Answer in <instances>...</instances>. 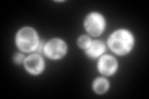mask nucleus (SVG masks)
<instances>
[{
    "instance_id": "2",
    "label": "nucleus",
    "mask_w": 149,
    "mask_h": 99,
    "mask_svg": "<svg viewBox=\"0 0 149 99\" xmlns=\"http://www.w3.org/2000/svg\"><path fill=\"white\" fill-rule=\"evenodd\" d=\"M16 42L19 48H21L25 52H30L37 48L39 46V40H37V35L35 30L30 29V27H25V29L20 30L17 34Z\"/></svg>"
},
{
    "instance_id": "4",
    "label": "nucleus",
    "mask_w": 149,
    "mask_h": 99,
    "mask_svg": "<svg viewBox=\"0 0 149 99\" xmlns=\"http://www.w3.org/2000/svg\"><path fill=\"white\" fill-rule=\"evenodd\" d=\"M66 44L61 40H51L47 45L45 46V52L51 58H61L62 56L66 53Z\"/></svg>"
},
{
    "instance_id": "10",
    "label": "nucleus",
    "mask_w": 149,
    "mask_h": 99,
    "mask_svg": "<svg viewBox=\"0 0 149 99\" xmlns=\"http://www.w3.org/2000/svg\"><path fill=\"white\" fill-rule=\"evenodd\" d=\"M22 60H24V56H22L21 53H17V55L15 56V62H16V63H21Z\"/></svg>"
},
{
    "instance_id": "9",
    "label": "nucleus",
    "mask_w": 149,
    "mask_h": 99,
    "mask_svg": "<svg viewBox=\"0 0 149 99\" xmlns=\"http://www.w3.org/2000/svg\"><path fill=\"white\" fill-rule=\"evenodd\" d=\"M78 45H80V47H82V48L87 50V47L91 45V41H90V39H88L87 36H81L80 40H78Z\"/></svg>"
},
{
    "instance_id": "6",
    "label": "nucleus",
    "mask_w": 149,
    "mask_h": 99,
    "mask_svg": "<svg viewBox=\"0 0 149 99\" xmlns=\"http://www.w3.org/2000/svg\"><path fill=\"white\" fill-rule=\"evenodd\" d=\"M25 67L31 73H40L44 68V62L39 55H31L25 60Z\"/></svg>"
},
{
    "instance_id": "7",
    "label": "nucleus",
    "mask_w": 149,
    "mask_h": 99,
    "mask_svg": "<svg viewBox=\"0 0 149 99\" xmlns=\"http://www.w3.org/2000/svg\"><path fill=\"white\" fill-rule=\"evenodd\" d=\"M104 51V45L100 41H95L87 47V53L91 56V57H97L100 56L102 52Z\"/></svg>"
},
{
    "instance_id": "5",
    "label": "nucleus",
    "mask_w": 149,
    "mask_h": 99,
    "mask_svg": "<svg viewBox=\"0 0 149 99\" xmlns=\"http://www.w3.org/2000/svg\"><path fill=\"white\" fill-rule=\"evenodd\" d=\"M100 71L106 76H111L116 72L117 69V61H116L112 56H104L102 57V60L100 61Z\"/></svg>"
},
{
    "instance_id": "1",
    "label": "nucleus",
    "mask_w": 149,
    "mask_h": 99,
    "mask_svg": "<svg viewBox=\"0 0 149 99\" xmlns=\"http://www.w3.org/2000/svg\"><path fill=\"white\" fill-rule=\"evenodd\" d=\"M133 45V37L128 31L119 30L114 32L109 39L111 48L118 55H124L132 48Z\"/></svg>"
},
{
    "instance_id": "3",
    "label": "nucleus",
    "mask_w": 149,
    "mask_h": 99,
    "mask_svg": "<svg viewBox=\"0 0 149 99\" xmlns=\"http://www.w3.org/2000/svg\"><path fill=\"white\" fill-rule=\"evenodd\" d=\"M85 25H86L87 31L90 32L91 35L98 36L101 32L103 31L104 20H103V17H102V15L93 12V14H91V15L87 16L86 21H85Z\"/></svg>"
},
{
    "instance_id": "8",
    "label": "nucleus",
    "mask_w": 149,
    "mask_h": 99,
    "mask_svg": "<svg viewBox=\"0 0 149 99\" xmlns=\"http://www.w3.org/2000/svg\"><path fill=\"white\" fill-rule=\"evenodd\" d=\"M93 88L97 93H104L107 89H108V82L103 78H98L93 84Z\"/></svg>"
}]
</instances>
